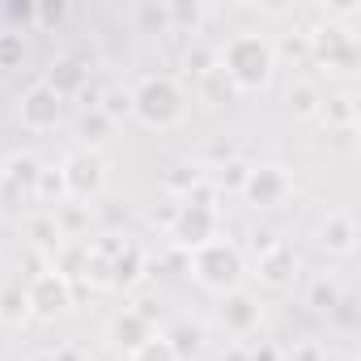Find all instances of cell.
Masks as SVG:
<instances>
[{
	"label": "cell",
	"instance_id": "cell-1",
	"mask_svg": "<svg viewBox=\"0 0 361 361\" xmlns=\"http://www.w3.org/2000/svg\"><path fill=\"white\" fill-rule=\"evenodd\" d=\"M217 64L238 94H259V90H268V81L276 73V43L259 30H238L221 43Z\"/></svg>",
	"mask_w": 361,
	"mask_h": 361
},
{
	"label": "cell",
	"instance_id": "cell-2",
	"mask_svg": "<svg viewBox=\"0 0 361 361\" xmlns=\"http://www.w3.org/2000/svg\"><path fill=\"white\" fill-rule=\"evenodd\" d=\"M132 115L149 128V132H170L188 119V94L174 77L157 73V77H145L136 90H132Z\"/></svg>",
	"mask_w": 361,
	"mask_h": 361
},
{
	"label": "cell",
	"instance_id": "cell-3",
	"mask_svg": "<svg viewBox=\"0 0 361 361\" xmlns=\"http://www.w3.org/2000/svg\"><path fill=\"white\" fill-rule=\"evenodd\" d=\"M192 276H196L200 289H209V293L221 298V293L243 289L247 259H243V251H238L230 238H213V243H204L200 251H192Z\"/></svg>",
	"mask_w": 361,
	"mask_h": 361
},
{
	"label": "cell",
	"instance_id": "cell-4",
	"mask_svg": "<svg viewBox=\"0 0 361 361\" xmlns=\"http://www.w3.org/2000/svg\"><path fill=\"white\" fill-rule=\"evenodd\" d=\"M170 238H174V247H183V251H200L204 243L221 238V213H217V204L200 188L192 196H183L178 213L170 217Z\"/></svg>",
	"mask_w": 361,
	"mask_h": 361
},
{
	"label": "cell",
	"instance_id": "cell-5",
	"mask_svg": "<svg viewBox=\"0 0 361 361\" xmlns=\"http://www.w3.org/2000/svg\"><path fill=\"white\" fill-rule=\"evenodd\" d=\"M106 157L94 153V149H73L64 161H60V183H64V200L73 204H90L106 192Z\"/></svg>",
	"mask_w": 361,
	"mask_h": 361
},
{
	"label": "cell",
	"instance_id": "cell-6",
	"mask_svg": "<svg viewBox=\"0 0 361 361\" xmlns=\"http://www.w3.org/2000/svg\"><path fill=\"white\" fill-rule=\"evenodd\" d=\"M26 310H30V319H39V323L64 319V314L73 310V281H68L64 272H56V268L35 272L30 285H26Z\"/></svg>",
	"mask_w": 361,
	"mask_h": 361
},
{
	"label": "cell",
	"instance_id": "cell-7",
	"mask_svg": "<svg viewBox=\"0 0 361 361\" xmlns=\"http://www.w3.org/2000/svg\"><path fill=\"white\" fill-rule=\"evenodd\" d=\"M39 157L30 153H13L5 157V166H0V209H18V204H30L39 200Z\"/></svg>",
	"mask_w": 361,
	"mask_h": 361
},
{
	"label": "cell",
	"instance_id": "cell-8",
	"mask_svg": "<svg viewBox=\"0 0 361 361\" xmlns=\"http://www.w3.org/2000/svg\"><path fill=\"white\" fill-rule=\"evenodd\" d=\"M238 192H243V200L251 209H281L289 200V192H293V178L281 166H255V170H247Z\"/></svg>",
	"mask_w": 361,
	"mask_h": 361
},
{
	"label": "cell",
	"instance_id": "cell-9",
	"mask_svg": "<svg viewBox=\"0 0 361 361\" xmlns=\"http://www.w3.org/2000/svg\"><path fill=\"white\" fill-rule=\"evenodd\" d=\"M310 51H314V60L327 64L331 73H357V60H361L357 39H353L348 30H340L336 22H327V26H319V30L310 35Z\"/></svg>",
	"mask_w": 361,
	"mask_h": 361
},
{
	"label": "cell",
	"instance_id": "cell-10",
	"mask_svg": "<svg viewBox=\"0 0 361 361\" xmlns=\"http://www.w3.org/2000/svg\"><path fill=\"white\" fill-rule=\"evenodd\" d=\"M149 336H153V323H149V314L136 310V306H123V310L111 314V323H106V344H111V353H119V357H132Z\"/></svg>",
	"mask_w": 361,
	"mask_h": 361
},
{
	"label": "cell",
	"instance_id": "cell-11",
	"mask_svg": "<svg viewBox=\"0 0 361 361\" xmlns=\"http://www.w3.org/2000/svg\"><path fill=\"white\" fill-rule=\"evenodd\" d=\"M60 115H64V102H60L43 81H35V85L22 94V102H18V119H22V128H30V132H51V128L60 123Z\"/></svg>",
	"mask_w": 361,
	"mask_h": 361
},
{
	"label": "cell",
	"instance_id": "cell-12",
	"mask_svg": "<svg viewBox=\"0 0 361 361\" xmlns=\"http://www.w3.org/2000/svg\"><path fill=\"white\" fill-rule=\"evenodd\" d=\"M298 268H302V259H298V251L289 243H272L255 259V276H259L264 289H289L298 281Z\"/></svg>",
	"mask_w": 361,
	"mask_h": 361
},
{
	"label": "cell",
	"instance_id": "cell-13",
	"mask_svg": "<svg viewBox=\"0 0 361 361\" xmlns=\"http://www.w3.org/2000/svg\"><path fill=\"white\" fill-rule=\"evenodd\" d=\"M259 302L247 293V289H234V293H221V306H217V323L230 331V336H251L259 327Z\"/></svg>",
	"mask_w": 361,
	"mask_h": 361
},
{
	"label": "cell",
	"instance_id": "cell-14",
	"mask_svg": "<svg viewBox=\"0 0 361 361\" xmlns=\"http://www.w3.org/2000/svg\"><path fill=\"white\" fill-rule=\"evenodd\" d=\"M319 243L327 247V255L348 259L357 251V221H353V213H327V221L319 226Z\"/></svg>",
	"mask_w": 361,
	"mask_h": 361
},
{
	"label": "cell",
	"instance_id": "cell-15",
	"mask_svg": "<svg viewBox=\"0 0 361 361\" xmlns=\"http://www.w3.org/2000/svg\"><path fill=\"white\" fill-rule=\"evenodd\" d=\"M85 77H90V68H85L81 60H56V64L47 68L43 85L64 102V98H73V94H81V90H85Z\"/></svg>",
	"mask_w": 361,
	"mask_h": 361
},
{
	"label": "cell",
	"instance_id": "cell-16",
	"mask_svg": "<svg viewBox=\"0 0 361 361\" xmlns=\"http://www.w3.org/2000/svg\"><path fill=\"white\" fill-rule=\"evenodd\" d=\"M145 276V251L136 243H123L111 255V289H132Z\"/></svg>",
	"mask_w": 361,
	"mask_h": 361
},
{
	"label": "cell",
	"instance_id": "cell-17",
	"mask_svg": "<svg viewBox=\"0 0 361 361\" xmlns=\"http://www.w3.org/2000/svg\"><path fill=\"white\" fill-rule=\"evenodd\" d=\"M196 98H200L204 106H226V102L238 98V90L230 85V77L221 73V64H213V68H204V73L196 77Z\"/></svg>",
	"mask_w": 361,
	"mask_h": 361
},
{
	"label": "cell",
	"instance_id": "cell-18",
	"mask_svg": "<svg viewBox=\"0 0 361 361\" xmlns=\"http://www.w3.org/2000/svg\"><path fill=\"white\" fill-rule=\"evenodd\" d=\"M166 340H170V348H174V357L178 361H200V353H204V331L192 323V319H178L170 331H161Z\"/></svg>",
	"mask_w": 361,
	"mask_h": 361
},
{
	"label": "cell",
	"instance_id": "cell-19",
	"mask_svg": "<svg viewBox=\"0 0 361 361\" xmlns=\"http://www.w3.org/2000/svg\"><path fill=\"white\" fill-rule=\"evenodd\" d=\"M77 132H81V149H94V153H102V145H106V140H111V132H115V119H111L102 106H90V111L81 115Z\"/></svg>",
	"mask_w": 361,
	"mask_h": 361
},
{
	"label": "cell",
	"instance_id": "cell-20",
	"mask_svg": "<svg viewBox=\"0 0 361 361\" xmlns=\"http://www.w3.org/2000/svg\"><path fill=\"white\" fill-rule=\"evenodd\" d=\"M323 94H319V85H310V81H298L293 90H289V106H293V115L298 119H314L319 111H323Z\"/></svg>",
	"mask_w": 361,
	"mask_h": 361
},
{
	"label": "cell",
	"instance_id": "cell-21",
	"mask_svg": "<svg viewBox=\"0 0 361 361\" xmlns=\"http://www.w3.org/2000/svg\"><path fill=\"white\" fill-rule=\"evenodd\" d=\"M26 60V35L0 30V68H18Z\"/></svg>",
	"mask_w": 361,
	"mask_h": 361
},
{
	"label": "cell",
	"instance_id": "cell-22",
	"mask_svg": "<svg viewBox=\"0 0 361 361\" xmlns=\"http://www.w3.org/2000/svg\"><path fill=\"white\" fill-rule=\"evenodd\" d=\"M128 361H178V357H174L170 340H166L161 331H153V336H149V340H145V344H140V348L128 357Z\"/></svg>",
	"mask_w": 361,
	"mask_h": 361
},
{
	"label": "cell",
	"instance_id": "cell-23",
	"mask_svg": "<svg viewBox=\"0 0 361 361\" xmlns=\"http://www.w3.org/2000/svg\"><path fill=\"white\" fill-rule=\"evenodd\" d=\"M306 302H310L314 310H327V314H331V310H336V306H340L344 298H340V289H336V281H327V276H319V281L310 285V298H306Z\"/></svg>",
	"mask_w": 361,
	"mask_h": 361
},
{
	"label": "cell",
	"instance_id": "cell-24",
	"mask_svg": "<svg viewBox=\"0 0 361 361\" xmlns=\"http://www.w3.org/2000/svg\"><path fill=\"white\" fill-rule=\"evenodd\" d=\"M0 319H5V323L30 319V310H26V289H5V293H0Z\"/></svg>",
	"mask_w": 361,
	"mask_h": 361
},
{
	"label": "cell",
	"instance_id": "cell-25",
	"mask_svg": "<svg viewBox=\"0 0 361 361\" xmlns=\"http://www.w3.org/2000/svg\"><path fill=\"white\" fill-rule=\"evenodd\" d=\"M39 196H43V200L64 204V183H60V170H43V174H39Z\"/></svg>",
	"mask_w": 361,
	"mask_h": 361
},
{
	"label": "cell",
	"instance_id": "cell-26",
	"mask_svg": "<svg viewBox=\"0 0 361 361\" xmlns=\"http://www.w3.org/2000/svg\"><path fill=\"white\" fill-rule=\"evenodd\" d=\"M30 234L43 243V247H60L64 238H60V230H56V221H51V213L47 217H39V221H30Z\"/></svg>",
	"mask_w": 361,
	"mask_h": 361
},
{
	"label": "cell",
	"instance_id": "cell-27",
	"mask_svg": "<svg viewBox=\"0 0 361 361\" xmlns=\"http://www.w3.org/2000/svg\"><path fill=\"white\" fill-rule=\"evenodd\" d=\"M170 26H196L200 22V5H166Z\"/></svg>",
	"mask_w": 361,
	"mask_h": 361
},
{
	"label": "cell",
	"instance_id": "cell-28",
	"mask_svg": "<svg viewBox=\"0 0 361 361\" xmlns=\"http://www.w3.org/2000/svg\"><path fill=\"white\" fill-rule=\"evenodd\" d=\"M140 22H145V26H157V30H170L166 5H140Z\"/></svg>",
	"mask_w": 361,
	"mask_h": 361
},
{
	"label": "cell",
	"instance_id": "cell-29",
	"mask_svg": "<svg viewBox=\"0 0 361 361\" xmlns=\"http://www.w3.org/2000/svg\"><path fill=\"white\" fill-rule=\"evenodd\" d=\"M39 18H43V22H60V18H64V5H43Z\"/></svg>",
	"mask_w": 361,
	"mask_h": 361
},
{
	"label": "cell",
	"instance_id": "cell-30",
	"mask_svg": "<svg viewBox=\"0 0 361 361\" xmlns=\"http://www.w3.org/2000/svg\"><path fill=\"white\" fill-rule=\"evenodd\" d=\"M35 9H26V5H9V18H30Z\"/></svg>",
	"mask_w": 361,
	"mask_h": 361
},
{
	"label": "cell",
	"instance_id": "cell-31",
	"mask_svg": "<svg viewBox=\"0 0 361 361\" xmlns=\"http://www.w3.org/2000/svg\"><path fill=\"white\" fill-rule=\"evenodd\" d=\"M255 361H276V357H272V348H264V353H255Z\"/></svg>",
	"mask_w": 361,
	"mask_h": 361
}]
</instances>
